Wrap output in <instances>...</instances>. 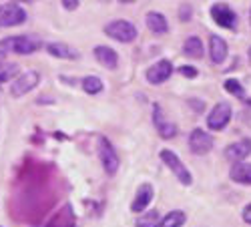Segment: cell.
Returning <instances> with one entry per match:
<instances>
[{
	"instance_id": "1",
	"label": "cell",
	"mask_w": 251,
	"mask_h": 227,
	"mask_svg": "<svg viewBox=\"0 0 251 227\" xmlns=\"http://www.w3.org/2000/svg\"><path fill=\"white\" fill-rule=\"evenodd\" d=\"M0 47H2L4 52L10 50L16 54H32L43 47V43L34 36H10V38H4L2 43H0Z\"/></svg>"
},
{
	"instance_id": "11",
	"label": "cell",
	"mask_w": 251,
	"mask_h": 227,
	"mask_svg": "<svg viewBox=\"0 0 251 227\" xmlns=\"http://www.w3.org/2000/svg\"><path fill=\"white\" fill-rule=\"evenodd\" d=\"M75 225H76V217H75V211L71 207V203L62 205V207L47 223V227H75Z\"/></svg>"
},
{
	"instance_id": "23",
	"label": "cell",
	"mask_w": 251,
	"mask_h": 227,
	"mask_svg": "<svg viewBox=\"0 0 251 227\" xmlns=\"http://www.w3.org/2000/svg\"><path fill=\"white\" fill-rule=\"evenodd\" d=\"M82 89H85V93H89V95H99L104 89V85L99 76H85L82 78Z\"/></svg>"
},
{
	"instance_id": "34",
	"label": "cell",
	"mask_w": 251,
	"mask_h": 227,
	"mask_svg": "<svg viewBox=\"0 0 251 227\" xmlns=\"http://www.w3.org/2000/svg\"><path fill=\"white\" fill-rule=\"evenodd\" d=\"M23 2H28V0H23Z\"/></svg>"
},
{
	"instance_id": "33",
	"label": "cell",
	"mask_w": 251,
	"mask_h": 227,
	"mask_svg": "<svg viewBox=\"0 0 251 227\" xmlns=\"http://www.w3.org/2000/svg\"><path fill=\"white\" fill-rule=\"evenodd\" d=\"M249 58H251V49H249Z\"/></svg>"
},
{
	"instance_id": "10",
	"label": "cell",
	"mask_w": 251,
	"mask_h": 227,
	"mask_svg": "<svg viewBox=\"0 0 251 227\" xmlns=\"http://www.w3.org/2000/svg\"><path fill=\"white\" fill-rule=\"evenodd\" d=\"M171 75H173V65H171V60H167V58L155 63L151 69H147V73H145V76H147V80L151 85H161V82H165Z\"/></svg>"
},
{
	"instance_id": "2",
	"label": "cell",
	"mask_w": 251,
	"mask_h": 227,
	"mask_svg": "<svg viewBox=\"0 0 251 227\" xmlns=\"http://www.w3.org/2000/svg\"><path fill=\"white\" fill-rule=\"evenodd\" d=\"M104 34L115 38L117 43L127 45L137 38V28L131 23H127V20H115V23H109L104 26Z\"/></svg>"
},
{
	"instance_id": "29",
	"label": "cell",
	"mask_w": 251,
	"mask_h": 227,
	"mask_svg": "<svg viewBox=\"0 0 251 227\" xmlns=\"http://www.w3.org/2000/svg\"><path fill=\"white\" fill-rule=\"evenodd\" d=\"M243 221L251 225V203H249V205H247V207L243 209Z\"/></svg>"
},
{
	"instance_id": "17",
	"label": "cell",
	"mask_w": 251,
	"mask_h": 227,
	"mask_svg": "<svg viewBox=\"0 0 251 227\" xmlns=\"http://www.w3.org/2000/svg\"><path fill=\"white\" fill-rule=\"evenodd\" d=\"M95 58L109 71H115L119 65V56L111 47H95Z\"/></svg>"
},
{
	"instance_id": "21",
	"label": "cell",
	"mask_w": 251,
	"mask_h": 227,
	"mask_svg": "<svg viewBox=\"0 0 251 227\" xmlns=\"http://www.w3.org/2000/svg\"><path fill=\"white\" fill-rule=\"evenodd\" d=\"M185 221H187V215H185L181 209H175V211H171L167 217L161 219L159 227H181Z\"/></svg>"
},
{
	"instance_id": "4",
	"label": "cell",
	"mask_w": 251,
	"mask_h": 227,
	"mask_svg": "<svg viewBox=\"0 0 251 227\" xmlns=\"http://www.w3.org/2000/svg\"><path fill=\"white\" fill-rule=\"evenodd\" d=\"M99 155H100V163H102L104 171H107L109 175H115L117 169H119V165H121V161H119V155H117V151L111 145L109 139L99 137Z\"/></svg>"
},
{
	"instance_id": "19",
	"label": "cell",
	"mask_w": 251,
	"mask_h": 227,
	"mask_svg": "<svg viewBox=\"0 0 251 227\" xmlns=\"http://www.w3.org/2000/svg\"><path fill=\"white\" fill-rule=\"evenodd\" d=\"M145 20H147V28L155 34H165L169 30V23H167V18L161 12H149Z\"/></svg>"
},
{
	"instance_id": "27",
	"label": "cell",
	"mask_w": 251,
	"mask_h": 227,
	"mask_svg": "<svg viewBox=\"0 0 251 227\" xmlns=\"http://www.w3.org/2000/svg\"><path fill=\"white\" fill-rule=\"evenodd\" d=\"M181 75H183V76L193 78V76H197V71H195L193 67H181Z\"/></svg>"
},
{
	"instance_id": "5",
	"label": "cell",
	"mask_w": 251,
	"mask_h": 227,
	"mask_svg": "<svg viewBox=\"0 0 251 227\" xmlns=\"http://www.w3.org/2000/svg\"><path fill=\"white\" fill-rule=\"evenodd\" d=\"M229 121H231V107H229V102H217L213 111L207 115V127L211 131H223Z\"/></svg>"
},
{
	"instance_id": "26",
	"label": "cell",
	"mask_w": 251,
	"mask_h": 227,
	"mask_svg": "<svg viewBox=\"0 0 251 227\" xmlns=\"http://www.w3.org/2000/svg\"><path fill=\"white\" fill-rule=\"evenodd\" d=\"M191 16H193L191 4H181V8H179V20H181V23H187V20H191Z\"/></svg>"
},
{
	"instance_id": "9",
	"label": "cell",
	"mask_w": 251,
	"mask_h": 227,
	"mask_svg": "<svg viewBox=\"0 0 251 227\" xmlns=\"http://www.w3.org/2000/svg\"><path fill=\"white\" fill-rule=\"evenodd\" d=\"M189 147L195 155H207L213 149V137L203 129H193L189 135Z\"/></svg>"
},
{
	"instance_id": "28",
	"label": "cell",
	"mask_w": 251,
	"mask_h": 227,
	"mask_svg": "<svg viewBox=\"0 0 251 227\" xmlns=\"http://www.w3.org/2000/svg\"><path fill=\"white\" fill-rule=\"evenodd\" d=\"M62 6L67 10H75V8H78V0H62Z\"/></svg>"
},
{
	"instance_id": "8",
	"label": "cell",
	"mask_w": 251,
	"mask_h": 227,
	"mask_svg": "<svg viewBox=\"0 0 251 227\" xmlns=\"http://www.w3.org/2000/svg\"><path fill=\"white\" fill-rule=\"evenodd\" d=\"M211 18L215 23L223 28H229V30H235L237 28V14L229 8L225 2H217L211 6Z\"/></svg>"
},
{
	"instance_id": "18",
	"label": "cell",
	"mask_w": 251,
	"mask_h": 227,
	"mask_svg": "<svg viewBox=\"0 0 251 227\" xmlns=\"http://www.w3.org/2000/svg\"><path fill=\"white\" fill-rule=\"evenodd\" d=\"M47 52L50 56H56V58H65V60H75L78 58V52L75 49H71L69 45H62V43H50L47 45Z\"/></svg>"
},
{
	"instance_id": "22",
	"label": "cell",
	"mask_w": 251,
	"mask_h": 227,
	"mask_svg": "<svg viewBox=\"0 0 251 227\" xmlns=\"http://www.w3.org/2000/svg\"><path fill=\"white\" fill-rule=\"evenodd\" d=\"M159 223H161V215H159L157 209L143 213L137 219V227H159Z\"/></svg>"
},
{
	"instance_id": "14",
	"label": "cell",
	"mask_w": 251,
	"mask_h": 227,
	"mask_svg": "<svg viewBox=\"0 0 251 227\" xmlns=\"http://www.w3.org/2000/svg\"><path fill=\"white\" fill-rule=\"evenodd\" d=\"M153 201V187L149 183H143L141 187L137 189V193H135V199H133V203H131V211L133 213H141V211H145L149 207V203Z\"/></svg>"
},
{
	"instance_id": "32",
	"label": "cell",
	"mask_w": 251,
	"mask_h": 227,
	"mask_svg": "<svg viewBox=\"0 0 251 227\" xmlns=\"http://www.w3.org/2000/svg\"><path fill=\"white\" fill-rule=\"evenodd\" d=\"M100 2H109V0H100Z\"/></svg>"
},
{
	"instance_id": "3",
	"label": "cell",
	"mask_w": 251,
	"mask_h": 227,
	"mask_svg": "<svg viewBox=\"0 0 251 227\" xmlns=\"http://www.w3.org/2000/svg\"><path fill=\"white\" fill-rule=\"evenodd\" d=\"M161 161L169 167L173 173H175V177L179 179V183L181 185H191L193 183V177H191V173H189V169L185 167V165L181 163V159L173 153V151H169V149H163L161 151Z\"/></svg>"
},
{
	"instance_id": "20",
	"label": "cell",
	"mask_w": 251,
	"mask_h": 227,
	"mask_svg": "<svg viewBox=\"0 0 251 227\" xmlns=\"http://www.w3.org/2000/svg\"><path fill=\"white\" fill-rule=\"evenodd\" d=\"M183 52L189 56V58H201L203 56V43H201L197 36L187 38L185 43H183Z\"/></svg>"
},
{
	"instance_id": "12",
	"label": "cell",
	"mask_w": 251,
	"mask_h": 227,
	"mask_svg": "<svg viewBox=\"0 0 251 227\" xmlns=\"http://www.w3.org/2000/svg\"><path fill=\"white\" fill-rule=\"evenodd\" d=\"M153 123H155V129L163 139H173L177 135V127L173 125L171 121H167L163 115V109L159 105H155L153 109Z\"/></svg>"
},
{
	"instance_id": "16",
	"label": "cell",
	"mask_w": 251,
	"mask_h": 227,
	"mask_svg": "<svg viewBox=\"0 0 251 227\" xmlns=\"http://www.w3.org/2000/svg\"><path fill=\"white\" fill-rule=\"evenodd\" d=\"M229 177L239 185H251V163H233V167L229 169Z\"/></svg>"
},
{
	"instance_id": "25",
	"label": "cell",
	"mask_w": 251,
	"mask_h": 227,
	"mask_svg": "<svg viewBox=\"0 0 251 227\" xmlns=\"http://www.w3.org/2000/svg\"><path fill=\"white\" fill-rule=\"evenodd\" d=\"M18 75V65H0V85Z\"/></svg>"
},
{
	"instance_id": "6",
	"label": "cell",
	"mask_w": 251,
	"mask_h": 227,
	"mask_svg": "<svg viewBox=\"0 0 251 227\" xmlns=\"http://www.w3.org/2000/svg\"><path fill=\"white\" fill-rule=\"evenodd\" d=\"M40 82V75L36 71H26L25 75H20L14 82H12V87H10V95L12 97H25L26 93H30L36 85Z\"/></svg>"
},
{
	"instance_id": "7",
	"label": "cell",
	"mask_w": 251,
	"mask_h": 227,
	"mask_svg": "<svg viewBox=\"0 0 251 227\" xmlns=\"http://www.w3.org/2000/svg\"><path fill=\"white\" fill-rule=\"evenodd\" d=\"M26 20V10L18 4H2L0 6V26H18Z\"/></svg>"
},
{
	"instance_id": "24",
	"label": "cell",
	"mask_w": 251,
	"mask_h": 227,
	"mask_svg": "<svg viewBox=\"0 0 251 227\" xmlns=\"http://www.w3.org/2000/svg\"><path fill=\"white\" fill-rule=\"evenodd\" d=\"M225 91H227V93H231V95H235V97L241 99V101H247L245 89L241 87V82H239V80H233V78L225 80Z\"/></svg>"
},
{
	"instance_id": "30",
	"label": "cell",
	"mask_w": 251,
	"mask_h": 227,
	"mask_svg": "<svg viewBox=\"0 0 251 227\" xmlns=\"http://www.w3.org/2000/svg\"><path fill=\"white\" fill-rule=\"evenodd\" d=\"M4 58H6V52H4V50H0V65L4 63Z\"/></svg>"
},
{
	"instance_id": "13",
	"label": "cell",
	"mask_w": 251,
	"mask_h": 227,
	"mask_svg": "<svg viewBox=\"0 0 251 227\" xmlns=\"http://www.w3.org/2000/svg\"><path fill=\"white\" fill-rule=\"evenodd\" d=\"M247 155H251V139H241L237 143H231V145L225 149V159L231 163H239Z\"/></svg>"
},
{
	"instance_id": "15",
	"label": "cell",
	"mask_w": 251,
	"mask_h": 227,
	"mask_svg": "<svg viewBox=\"0 0 251 227\" xmlns=\"http://www.w3.org/2000/svg\"><path fill=\"white\" fill-rule=\"evenodd\" d=\"M209 56H211L213 65H221L227 56V43L217 34H211L209 38Z\"/></svg>"
},
{
	"instance_id": "31",
	"label": "cell",
	"mask_w": 251,
	"mask_h": 227,
	"mask_svg": "<svg viewBox=\"0 0 251 227\" xmlns=\"http://www.w3.org/2000/svg\"><path fill=\"white\" fill-rule=\"evenodd\" d=\"M121 2H123V4H133L135 0H121Z\"/></svg>"
}]
</instances>
